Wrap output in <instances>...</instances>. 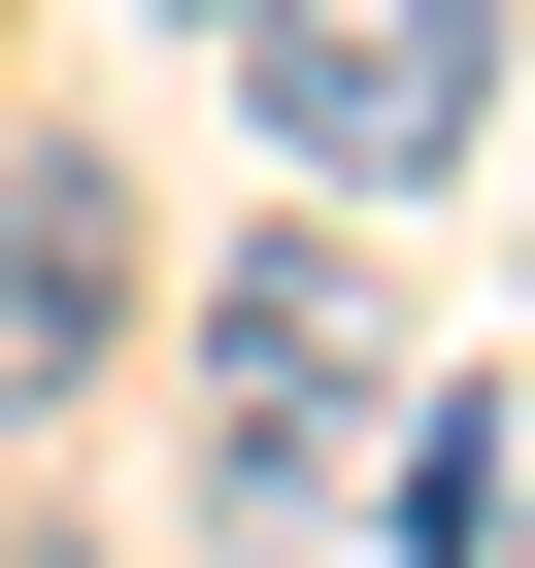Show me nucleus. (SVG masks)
I'll use <instances>...</instances> for the list:
<instances>
[{"instance_id":"f257e3e1","label":"nucleus","mask_w":535,"mask_h":568,"mask_svg":"<svg viewBox=\"0 0 535 568\" xmlns=\"http://www.w3.org/2000/svg\"><path fill=\"white\" fill-rule=\"evenodd\" d=\"M234 68H268V134L335 201H435L502 134V0H234Z\"/></svg>"},{"instance_id":"f03ea898","label":"nucleus","mask_w":535,"mask_h":568,"mask_svg":"<svg viewBox=\"0 0 535 568\" xmlns=\"http://www.w3.org/2000/svg\"><path fill=\"white\" fill-rule=\"evenodd\" d=\"M201 435H234V468H335V435H369V234H234V302H201Z\"/></svg>"},{"instance_id":"7ed1b4c3","label":"nucleus","mask_w":535,"mask_h":568,"mask_svg":"<svg viewBox=\"0 0 535 568\" xmlns=\"http://www.w3.org/2000/svg\"><path fill=\"white\" fill-rule=\"evenodd\" d=\"M101 335H134V201H101L68 134H34V168H0V402H68Z\"/></svg>"},{"instance_id":"20e7f679","label":"nucleus","mask_w":535,"mask_h":568,"mask_svg":"<svg viewBox=\"0 0 535 568\" xmlns=\"http://www.w3.org/2000/svg\"><path fill=\"white\" fill-rule=\"evenodd\" d=\"M502 568H535V501H502Z\"/></svg>"},{"instance_id":"39448f33","label":"nucleus","mask_w":535,"mask_h":568,"mask_svg":"<svg viewBox=\"0 0 535 568\" xmlns=\"http://www.w3.org/2000/svg\"><path fill=\"white\" fill-rule=\"evenodd\" d=\"M201 34H234V0H201Z\"/></svg>"}]
</instances>
